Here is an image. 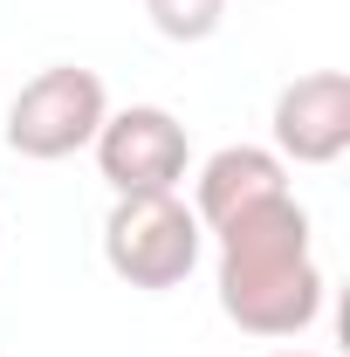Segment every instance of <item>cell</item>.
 <instances>
[{
    "label": "cell",
    "mask_w": 350,
    "mask_h": 357,
    "mask_svg": "<svg viewBox=\"0 0 350 357\" xmlns=\"http://www.w3.org/2000/svg\"><path fill=\"white\" fill-rule=\"evenodd\" d=\"M213 241H220L213 289H220V316L234 330L289 344L323 316V268L309 248V206L296 192L227 220Z\"/></svg>",
    "instance_id": "cell-1"
},
{
    "label": "cell",
    "mask_w": 350,
    "mask_h": 357,
    "mask_svg": "<svg viewBox=\"0 0 350 357\" xmlns=\"http://www.w3.org/2000/svg\"><path fill=\"white\" fill-rule=\"evenodd\" d=\"M206 255V227L178 192H124L103 220V261L131 289H178Z\"/></svg>",
    "instance_id": "cell-2"
},
{
    "label": "cell",
    "mask_w": 350,
    "mask_h": 357,
    "mask_svg": "<svg viewBox=\"0 0 350 357\" xmlns=\"http://www.w3.org/2000/svg\"><path fill=\"white\" fill-rule=\"evenodd\" d=\"M110 117V89L96 69L83 62H55L42 76L14 89L7 103V151L14 158H35V165H55V158H76L89 151V137L103 131Z\"/></svg>",
    "instance_id": "cell-3"
},
{
    "label": "cell",
    "mask_w": 350,
    "mask_h": 357,
    "mask_svg": "<svg viewBox=\"0 0 350 357\" xmlns=\"http://www.w3.org/2000/svg\"><path fill=\"white\" fill-rule=\"evenodd\" d=\"M103 185L124 192H178V178L192 172V137L165 103H124L103 117V131L89 137Z\"/></svg>",
    "instance_id": "cell-4"
},
{
    "label": "cell",
    "mask_w": 350,
    "mask_h": 357,
    "mask_svg": "<svg viewBox=\"0 0 350 357\" xmlns=\"http://www.w3.org/2000/svg\"><path fill=\"white\" fill-rule=\"evenodd\" d=\"M275 158L282 165H337L350 151V76L344 69H309L275 96Z\"/></svg>",
    "instance_id": "cell-5"
},
{
    "label": "cell",
    "mask_w": 350,
    "mask_h": 357,
    "mask_svg": "<svg viewBox=\"0 0 350 357\" xmlns=\"http://www.w3.org/2000/svg\"><path fill=\"white\" fill-rule=\"evenodd\" d=\"M282 192H289V165L268 144H220L192 178V213H199L206 234H220L227 220L254 213V206L282 199Z\"/></svg>",
    "instance_id": "cell-6"
},
{
    "label": "cell",
    "mask_w": 350,
    "mask_h": 357,
    "mask_svg": "<svg viewBox=\"0 0 350 357\" xmlns=\"http://www.w3.org/2000/svg\"><path fill=\"white\" fill-rule=\"evenodd\" d=\"M144 14L165 42H206L227 21V0H144Z\"/></svg>",
    "instance_id": "cell-7"
},
{
    "label": "cell",
    "mask_w": 350,
    "mask_h": 357,
    "mask_svg": "<svg viewBox=\"0 0 350 357\" xmlns=\"http://www.w3.org/2000/svg\"><path fill=\"white\" fill-rule=\"evenodd\" d=\"M275 357H316V351H275Z\"/></svg>",
    "instance_id": "cell-8"
}]
</instances>
